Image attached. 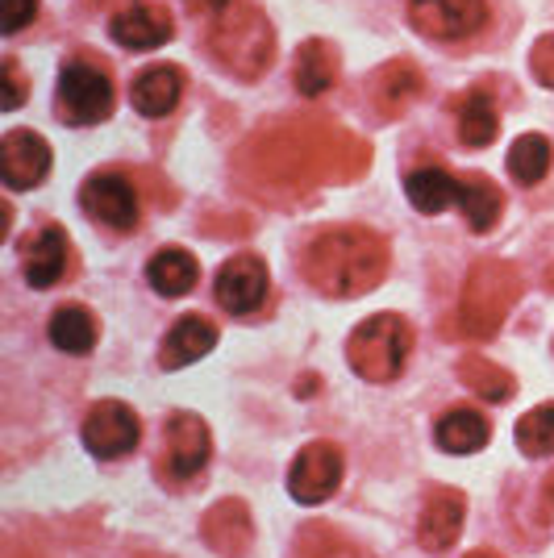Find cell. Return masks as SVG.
I'll return each mask as SVG.
<instances>
[{"label":"cell","instance_id":"f546056e","mask_svg":"<svg viewBox=\"0 0 554 558\" xmlns=\"http://www.w3.org/2000/svg\"><path fill=\"white\" fill-rule=\"evenodd\" d=\"M517 446L530 459H551L554 454V400L530 409L526 417L517 421Z\"/></svg>","mask_w":554,"mask_h":558},{"label":"cell","instance_id":"30bf717a","mask_svg":"<svg viewBox=\"0 0 554 558\" xmlns=\"http://www.w3.org/2000/svg\"><path fill=\"white\" fill-rule=\"evenodd\" d=\"M409 22L434 43H462L487 22V0H409Z\"/></svg>","mask_w":554,"mask_h":558},{"label":"cell","instance_id":"7c38bea8","mask_svg":"<svg viewBox=\"0 0 554 558\" xmlns=\"http://www.w3.org/2000/svg\"><path fill=\"white\" fill-rule=\"evenodd\" d=\"M213 296L217 304L233 313V317H246L258 304L267 301V263L258 255H233L221 263V271L213 279Z\"/></svg>","mask_w":554,"mask_h":558},{"label":"cell","instance_id":"2e32d148","mask_svg":"<svg viewBox=\"0 0 554 558\" xmlns=\"http://www.w3.org/2000/svg\"><path fill=\"white\" fill-rule=\"evenodd\" d=\"M201 534H205V542L217 555L242 558L254 542V521H251L246 500H217V505L205 512V521H201Z\"/></svg>","mask_w":554,"mask_h":558},{"label":"cell","instance_id":"3957f363","mask_svg":"<svg viewBox=\"0 0 554 558\" xmlns=\"http://www.w3.org/2000/svg\"><path fill=\"white\" fill-rule=\"evenodd\" d=\"M208 54L217 68H226L233 80H263L276 59V29L267 13L251 0H226L208 25Z\"/></svg>","mask_w":554,"mask_h":558},{"label":"cell","instance_id":"d590c367","mask_svg":"<svg viewBox=\"0 0 554 558\" xmlns=\"http://www.w3.org/2000/svg\"><path fill=\"white\" fill-rule=\"evenodd\" d=\"M467 558H501V555H487V550H475V555H467Z\"/></svg>","mask_w":554,"mask_h":558},{"label":"cell","instance_id":"9a60e30c","mask_svg":"<svg viewBox=\"0 0 554 558\" xmlns=\"http://www.w3.org/2000/svg\"><path fill=\"white\" fill-rule=\"evenodd\" d=\"M109 34H113L117 47L155 50L176 34V22H171V13H167L162 4H150V0H130L125 9H117L113 13Z\"/></svg>","mask_w":554,"mask_h":558},{"label":"cell","instance_id":"e0dca14e","mask_svg":"<svg viewBox=\"0 0 554 558\" xmlns=\"http://www.w3.org/2000/svg\"><path fill=\"white\" fill-rule=\"evenodd\" d=\"M68 233L59 230V226H43L38 233H29L22 246V267H25V283L29 288H55L63 271H68Z\"/></svg>","mask_w":554,"mask_h":558},{"label":"cell","instance_id":"7a4b0ae2","mask_svg":"<svg viewBox=\"0 0 554 558\" xmlns=\"http://www.w3.org/2000/svg\"><path fill=\"white\" fill-rule=\"evenodd\" d=\"M304 279L334 301H354L388 276V242L368 226H334L304 246Z\"/></svg>","mask_w":554,"mask_h":558},{"label":"cell","instance_id":"d6a6232c","mask_svg":"<svg viewBox=\"0 0 554 558\" xmlns=\"http://www.w3.org/2000/svg\"><path fill=\"white\" fill-rule=\"evenodd\" d=\"M530 71L533 80L542 84V88H551L554 93V34H542L530 50Z\"/></svg>","mask_w":554,"mask_h":558},{"label":"cell","instance_id":"7402d4cb","mask_svg":"<svg viewBox=\"0 0 554 558\" xmlns=\"http://www.w3.org/2000/svg\"><path fill=\"white\" fill-rule=\"evenodd\" d=\"M455 130H459V142L471 146V150H484L496 142V130H501V117H496V100L484 93V88H471L455 100Z\"/></svg>","mask_w":554,"mask_h":558},{"label":"cell","instance_id":"52a82bcc","mask_svg":"<svg viewBox=\"0 0 554 558\" xmlns=\"http://www.w3.org/2000/svg\"><path fill=\"white\" fill-rule=\"evenodd\" d=\"M80 209L113 233L138 230L142 221L138 192H134V184L125 175H117V171H96V175L84 180V187H80Z\"/></svg>","mask_w":554,"mask_h":558},{"label":"cell","instance_id":"f1b7e54d","mask_svg":"<svg viewBox=\"0 0 554 558\" xmlns=\"http://www.w3.org/2000/svg\"><path fill=\"white\" fill-rule=\"evenodd\" d=\"M455 372H459V379L471 388V392L492 400V404H501V400H508V396L517 392L513 375H508L505 367H496V363H487L484 354H462Z\"/></svg>","mask_w":554,"mask_h":558},{"label":"cell","instance_id":"484cf974","mask_svg":"<svg viewBox=\"0 0 554 558\" xmlns=\"http://www.w3.org/2000/svg\"><path fill=\"white\" fill-rule=\"evenodd\" d=\"M146 279H150V288L167 296V301H176V296H188L192 288H196V279H201V263L180 251V246H167L159 255L146 263Z\"/></svg>","mask_w":554,"mask_h":558},{"label":"cell","instance_id":"603a6c76","mask_svg":"<svg viewBox=\"0 0 554 558\" xmlns=\"http://www.w3.org/2000/svg\"><path fill=\"white\" fill-rule=\"evenodd\" d=\"M455 205H459L462 217H467V230L487 233V230H496V221H501V213H505V196H501V187L492 184L487 175L471 171V175H459V196H455Z\"/></svg>","mask_w":554,"mask_h":558},{"label":"cell","instance_id":"44dd1931","mask_svg":"<svg viewBox=\"0 0 554 558\" xmlns=\"http://www.w3.org/2000/svg\"><path fill=\"white\" fill-rule=\"evenodd\" d=\"M213 347H217V326H213V322H205V317H180L176 326L167 329V338H162L159 367L162 372L192 367V363L205 359Z\"/></svg>","mask_w":554,"mask_h":558},{"label":"cell","instance_id":"5b68a950","mask_svg":"<svg viewBox=\"0 0 554 558\" xmlns=\"http://www.w3.org/2000/svg\"><path fill=\"white\" fill-rule=\"evenodd\" d=\"M409 354H413V326L400 313H375L347 338L350 372L368 384L400 379Z\"/></svg>","mask_w":554,"mask_h":558},{"label":"cell","instance_id":"4fadbf2b","mask_svg":"<svg viewBox=\"0 0 554 558\" xmlns=\"http://www.w3.org/2000/svg\"><path fill=\"white\" fill-rule=\"evenodd\" d=\"M462 521H467V496L459 488H434L425 496V505H421V517H417L421 550L446 555L459 542Z\"/></svg>","mask_w":554,"mask_h":558},{"label":"cell","instance_id":"277c9868","mask_svg":"<svg viewBox=\"0 0 554 558\" xmlns=\"http://www.w3.org/2000/svg\"><path fill=\"white\" fill-rule=\"evenodd\" d=\"M521 296V271L505 258H480L467 279H462L459 296V329L467 338H492L508 322L513 304Z\"/></svg>","mask_w":554,"mask_h":558},{"label":"cell","instance_id":"d4e9b609","mask_svg":"<svg viewBox=\"0 0 554 558\" xmlns=\"http://www.w3.org/2000/svg\"><path fill=\"white\" fill-rule=\"evenodd\" d=\"M405 196H409V205H413L417 213L434 217V213H442L446 205H455V196H459V175H450L442 163L417 167V171L405 175Z\"/></svg>","mask_w":554,"mask_h":558},{"label":"cell","instance_id":"ac0fdd59","mask_svg":"<svg viewBox=\"0 0 554 558\" xmlns=\"http://www.w3.org/2000/svg\"><path fill=\"white\" fill-rule=\"evenodd\" d=\"M421 88H425V75H421V68H417L413 59H393V63H384V68L371 75L368 93H371V105L384 117H400L421 96Z\"/></svg>","mask_w":554,"mask_h":558},{"label":"cell","instance_id":"836d02e7","mask_svg":"<svg viewBox=\"0 0 554 558\" xmlns=\"http://www.w3.org/2000/svg\"><path fill=\"white\" fill-rule=\"evenodd\" d=\"M34 17H38V0H4V4H0V29H4L9 38L22 34Z\"/></svg>","mask_w":554,"mask_h":558},{"label":"cell","instance_id":"d6986e66","mask_svg":"<svg viewBox=\"0 0 554 558\" xmlns=\"http://www.w3.org/2000/svg\"><path fill=\"white\" fill-rule=\"evenodd\" d=\"M184 96V68L176 63H155L134 75L130 84V100L142 117H167Z\"/></svg>","mask_w":554,"mask_h":558},{"label":"cell","instance_id":"9c48e42d","mask_svg":"<svg viewBox=\"0 0 554 558\" xmlns=\"http://www.w3.org/2000/svg\"><path fill=\"white\" fill-rule=\"evenodd\" d=\"M342 471H347V463H342V450L334 442H309L292 459V466H288V492H292V500L297 505H325L334 492L342 488Z\"/></svg>","mask_w":554,"mask_h":558},{"label":"cell","instance_id":"8fae6325","mask_svg":"<svg viewBox=\"0 0 554 558\" xmlns=\"http://www.w3.org/2000/svg\"><path fill=\"white\" fill-rule=\"evenodd\" d=\"M138 438L142 421L125 400H100L84 417V446L93 450L96 459H121V454H130L138 446Z\"/></svg>","mask_w":554,"mask_h":558},{"label":"cell","instance_id":"e575fe53","mask_svg":"<svg viewBox=\"0 0 554 558\" xmlns=\"http://www.w3.org/2000/svg\"><path fill=\"white\" fill-rule=\"evenodd\" d=\"M538 505H542V512L551 517V525H554V471L542 480V492H538Z\"/></svg>","mask_w":554,"mask_h":558},{"label":"cell","instance_id":"1f68e13d","mask_svg":"<svg viewBox=\"0 0 554 558\" xmlns=\"http://www.w3.org/2000/svg\"><path fill=\"white\" fill-rule=\"evenodd\" d=\"M0 84H4V113H17L25 105V75L17 59H4L0 63Z\"/></svg>","mask_w":554,"mask_h":558},{"label":"cell","instance_id":"ffe728a7","mask_svg":"<svg viewBox=\"0 0 554 558\" xmlns=\"http://www.w3.org/2000/svg\"><path fill=\"white\" fill-rule=\"evenodd\" d=\"M338 71H342L338 47L325 43V38H309V43H301L297 59H292V84H297L301 96L317 100V96H325L338 84Z\"/></svg>","mask_w":554,"mask_h":558},{"label":"cell","instance_id":"4dcf8cb0","mask_svg":"<svg viewBox=\"0 0 554 558\" xmlns=\"http://www.w3.org/2000/svg\"><path fill=\"white\" fill-rule=\"evenodd\" d=\"M317 534H322V542L325 546H313L309 537H301V550H304V558H363L354 546H350L347 537L342 534H329L325 525H317Z\"/></svg>","mask_w":554,"mask_h":558},{"label":"cell","instance_id":"83f0119b","mask_svg":"<svg viewBox=\"0 0 554 558\" xmlns=\"http://www.w3.org/2000/svg\"><path fill=\"white\" fill-rule=\"evenodd\" d=\"M554 163V150H551V138L546 134H521V138L508 146V175L517 180L521 187H533L546 180V171Z\"/></svg>","mask_w":554,"mask_h":558},{"label":"cell","instance_id":"cb8c5ba5","mask_svg":"<svg viewBox=\"0 0 554 558\" xmlns=\"http://www.w3.org/2000/svg\"><path fill=\"white\" fill-rule=\"evenodd\" d=\"M434 438L446 454H475V450H484L487 438H492V425H487L484 413H475V409H467V404H455V409H446L434 425Z\"/></svg>","mask_w":554,"mask_h":558},{"label":"cell","instance_id":"6da1fadb","mask_svg":"<svg viewBox=\"0 0 554 558\" xmlns=\"http://www.w3.org/2000/svg\"><path fill=\"white\" fill-rule=\"evenodd\" d=\"M246 163L267 184L301 187L338 180H359L371 163V146L325 121H279L246 142Z\"/></svg>","mask_w":554,"mask_h":558},{"label":"cell","instance_id":"8992f818","mask_svg":"<svg viewBox=\"0 0 554 558\" xmlns=\"http://www.w3.org/2000/svg\"><path fill=\"white\" fill-rule=\"evenodd\" d=\"M113 113V80L93 59H71L59 71V117L68 125H100Z\"/></svg>","mask_w":554,"mask_h":558},{"label":"cell","instance_id":"ba28073f","mask_svg":"<svg viewBox=\"0 0 554 558\" xmlns=\"http://www.w3.org/2000/svg\"><path fill=\"white\" fill-rule=\"evenodd\" d=\"M213 454V434L208 425L196 413H176L162 429V454H159V471L162 480H192L201 475Z\"/></svg>","mask_w":554,"mask_h":558},{"label":"cell","instance_id":"4316f807","mask_svg":"<svg viewBox=\"0 0 554 558\" xmlns=\"http://www.w3.org/2000/svg\"><path fill=\"white\" fill-rule=\"evenodd\" d=\"M47 333L63 354H88L96 347V317L84 304H59L50 313Z\"/></svg>","mask_w":554,"mask_h":558},{"label":"cell","instance_id":"8d00e7d4","mask_svg":"<svg viewBox=\"0 0 554 558\" xmlns=\"http://www.w3.org/2000/svg\"><path fill=\"white\" fill-rule=\"evenodd\" d=\"M546 288H551V292H554V267H551V271H546Z\"/></svg>","mask_w":554,"mask_h":558},{"label":"cell","instance_id":"5bb4252c","mask_svg":"<svg viewBox=\"0 0 554 558\" xmlns=\"http://www.w3.org/2000/svg\"><path fill=\"white\" fill-rule=\"evenodd\" d=\"M50 171V146L34 130H9L0 138V175L13 192L38 187Z\"/></svg>","mask_w":554,"mask_h":558}]
</instances>
